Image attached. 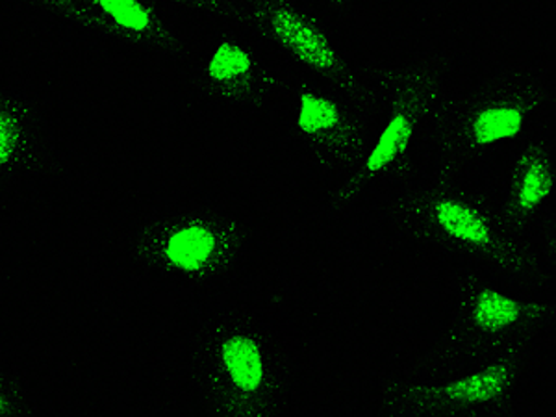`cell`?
<instances>
[{
  "label": "cell",
  "mask_w": 556,
  "mask_h": 417,
  "mask_svg": "<svg viewBox=\"0 0 556 417\" xmlns=\"http://www.w3.org/2000/svg\"><path fill=\"white\" fill-rule=\"evenodd\" d=\"M521 306L500 291H484L475 303L473 319L481 329L503 330L518 321Z\"/></svg>",
  "instance_id": "cell-10"
},
{
  "label": "cell",
  "mask_w": 556,
  "mask_h": 417,
  "mask_svg": "<svg viewBox=\"0 0 556 417\" xmlns=\"http://www.w3.org/2000/svg\"><path fill=\"white\" fill-rule=\"evenodd\" d=\"M33 412L23 386L0 374V417H23Z\"/></svg>",
  "instance_id": "cell-14"
},
{
  "label": "cell",
  "mask_w": 556,
  "mask_h": 417,
  "mask_svg": "<svg viewBox=\"0 0 556 417\" xmlns=\"http://www.w3.org/2000/svg\"><path fill=\"white\" fill-rule=\"evenodd\" d=\"M30 4L52 23L96 38L152 43L164 36L143 0H30Z\"/></svg>",
  "instance_id": "cell-1"
},
{
  "label": "cell",
  "mask_w": 556,
  "mask_h": 417,
  "mask_svg": "<svg viewBox=\"0 0 556 417\" xmlns=\"http://www.w3.org/2000/svg\"><path fill=\"white\" fill-rule=\"evenodd\" d=\"M551 188H553V178L544 160L532 159L531 162H527L519 178V208L525 212L536 208L549 197Z\"/></svg>",
  "instance_id": "cell-11"
},
{
  "label": "cell",
  "mask_w": 556,
  "mask_h": 417,
  "mask_svg": "<svg viewBox=\"0 0 556 417\" xmlns=\"http://www.w3.org/2000/svg\"><path fill=\"white\" fill-rule=\"evenodd\" d=\"M510 384V369L503 366H492L471 375L468 379L456 380L453 384L443 388V395L456 403H484L497 397Z\"/></svg>",
  "instance_id": "cell-9"
},
{
  "label": "cell",
  "mask_w": 556,
  "mask_h": 417,
  "mask_svg": "<svg viewBox=\"0 0 556 417\" xmlns=\"http://www.w3.org/2000/svg\"><path fill=\"white\" fill-rule=\"evenodd\" d=\"M41 149L43 125L38 110L20 91L0 84V184L28 172Z\"/></svg>",
  "instance_id": "cell-2"
},
{
  "label": "cell",
  "mask_w": 556,
  "mask_h": 417,
  "mask_svg": "<svg viewBox=\"0 0 556 417\" xmlns=\"http://www.w3.org/2000/svg\"><path fill=\"white\" fill-rule=\"evenodd\" d=\"M219 236L201 219L178 223L159 236L154 256L164 267L180 275H199L214 264Z\"/></svg>",
  "instance_id": "cell-3"
},
{
  "label": "cell",
  "mask_w": 556,
  "mask_h": 417,
  "mask_svg": "<svg viewBox=\"0 0 556 417\" xmlns=\"http://www.w3.org/2000/svg\"><path fill=\"white\" fill-rule=\"evenodd\" d=\"M437 222L456 240L468 241L471 245H488L492 232L479 212L458 201H440L437 204Z\"/></svg>",
  "instance_id": "cell-8"
},
{
  "label": "cell",
  "mask_w": 556,
  "mask_h": 417,
  "mask_svg": "<svg viewBox=\"0 0 556 417\" xmlns=\"http://www.w3.org/2000/svg\"><path fill=\"white\" fill-rule=\"evenodd\" d=\"M271 28L288 51L314 70L330 71L338 64V56L327 38L293 10L277 8L271 15Z\"/></svg>",
  "instance_id": "cell-4"
},
{
  "label": "cell",
  "mask_w": 556,
  "mask_h": 417,
  "mask_svg": "<svg viewBox=\"0 0 556 417\" xmlns=\"http://www.w3.org/2000/svg\"><path fill=\"white\" fill-rule=\"evenodd\" d=\"M251 56L232 43H222L215 49L206 65V75L217 84H227L251 71Z\"/></svg>",
  "instance_id": "cell-13"
},
{
  "label": "cell",
  "mask_w": 556,
  "mask_h": 417,
  "mask_svg": "<svg viewBox=\"0 0 556 417\" xmlns=\"http://www.w3.org/2000/svg\"><path fill=\"white\" fill-rule=\"evenodd\" d=\"M340 110L334 102L314 93H304L301 97V108H299L298 127L301 132L321 134L329 132L332 128L340 125Z\"/></svg>",
  "instance_id": "cell-12"
},
{
  "label": "cell",
  "mask_w": 556,
  "mask_h": 417,
  "mask_svg": "<svg viewBox=\"0 0 556 417\" xmlns=\"http://www.w3.org/2000/svg\"><path fill=\"white\" fill-rule=\"evenodd\" d=\"M525 114L518 106H488L475 115L471 139L477 146H493L513 139L523 130Z\"/></svg>",
  "instance_id": "cell-7"
},
{
  "label": "cell",
  "mask_w": 556,
  "mask_h": 417,
  "mask_svg": "<svg viewBox=\"0 0 556 417\" xmlns=\"http://www.w3.org/2000/svg\"><path fill=\"white\" fill-rule=\"evenodd\" d=\"M223 367L232 384L243 393L258 392L264 382V358L258 343L247 336H230L222 345Z\"/></svg>",
  "instance_id": "cell-5"
},
{
  "label": "cell",
  "mask_w": 556,
  "mask_h": 417,
  "mask_svg": "<svg viewBox=\"0 0 556 417\" xmlns=\"http://www.w3.org/2000/svg\"><path fill=\"white\" fill-rule=\"evenodd\" d=\"M412 136H414V117L406 110H399L380 134L371 154L367 156V175H377L384 172L388 165L393 164L410 146Z\"/></svg>",
  "instance_id": "cell-6"
}]
</instances>
